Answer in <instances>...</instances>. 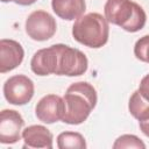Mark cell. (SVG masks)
<instances>
[{
  "mask_svg": "<svg viewBox=\"0 0 149 149\" xmlns=\"http://www.w3.org/2000/svg\"><path fill=\"white\" fill-rule=\"evenodd\" d=\"M104 13L108 23L119 26L128 33L141 30L147 22L144 9L132 0H107Z\"/></svg>",
  "mask_w": 149,
  "mask_h": 149,
  "instance_id": "cell-2",
  "label": "cell"
},
{
  "mask_svg": "<svg viewBox=\"0 0 149 149\" xmlns=\"http://www.w3.org/2000/svg\"><path fill=\"white\" fill-rule=\"evenodd\" d=\"M65 101L56 94H47L35 106V115L43 123L51 125L63 120L65 114Z\"/></svg>",
  "mask_w": 149,
  "mask_h": 149,
  "instance_id": "cell-7",
  "label": "cell"
},
{
  "mask_svg": "<svg viewBox=\"0 0 149 149\" xmlns=\"http://www.w3.org/2000/svg\"><path fill=\"white\" fill-rule=\"evenodd\" d=\"M2 2H15L16 5L20 6H30L33 3H35L37 0H1Z\"/></svg>",
  "mask_w": 149,
  "mask_h": 149,
  "instance_id": "cell-19",
  "label": "cell"
},
{
  "mask_svg": "<svg viewBox=\"0 0 149 149\" xmlns=\"http://www.w3.org/2000/svg\"><path fill=\"white\" fill-rule=\"evenodd\" d=\"M65 101V114L63 122L68 125L83 123L93 108L97 106V91L87 81H77L71 84L63 97Z\"/></svg>",
  "mask_w": 149,
  "mask_h": 149,
  "instance_id": "cell-1",
  "label": "cell"
},
{
  "mask_svg": "<svg viewBox=\"0 0 149 149\" xmlns=\"http://www.w3.org/2000/svg\"><path fill=\"white\" fill-rule=\"evenodd\" d=\"M24 28L27 35L31 40L43 42L50 40L55 35L57 23L51 14L45 10L37 9L28 15Z\"/></svg>",
  "mask_w": 149,
  "mask_h": 149,
  "instance_id": "cell-5",
  "label": "cell"
},
{
  "mask_svg": "<svg viewBox=\"0 0 149 149\" xmlns=\"http://www.w3.org/2000/svg\"><path fill=\"white\" fill-rule=\"evenodd\" d=\"M56 49V71L57 76L77 77L87 71L88 61L79 49L71 48L66 44H54Z\"/></svg>",
  "mask_w": 149,
  "mask_h": 149,
  "instance_id": "cell-4",
  "label": "cell"
},
{
  "mask_svg": "<svg viewBox=\"0 0 149 149\" xmlns=\"http://www.w3.org/2000/svg\"><path fill=\"white\" fill-rule=\"evenodd\" d=\"M51 7L58 17L72 21L84 15L86 2L85 0H51Z\"/></svg>",
  "mask_w": 149,
  "mask_h": 149,
  "instance_id": "cell-12",
  "label": "cell"
},
{
  "mask_svg": "<svg viewBox=\"0 0 149 149\" xmlns=\"http://www.w3.org/2000/svg\"><path fill=\"white\" fill-rule=\"evenodd\" d=\"M24 120L14 109H2L0 113V142L2 144L16 143L22 137Z\"/></svg>",
  "mask_w": 149,
  "mask_h": 149,
  "instance_id": "cell-8",
  "label": "cell"
},
{
  "mask_svg": "<svg viewBox=\"0 0 149 149\" xmlns=\"http://www.w3.org/2000/svg\"><path fill=\"white\" fill-rule=\"evenodd\" d=\"M30 69L37 76L55 74L56 71V49L55 45L37 50L30 61Z\"/></svg>",
  "mask_w": 149,
  "mask_h": 149,
  "instance_id": "cell-10",
  "label": "cell"
},
{
  "mask_svg": "<svg viewBox=\"0 0 149 149\" xmlns=\"http://www.w3.org/2000/svg\"><path fill=\"white\" fill-rule=\"evenodd\" d=\"M72 36L80 44L98 49L104 47L109 36V26L99 13H87L78 17L72 26Z\"/></svg>",
  "mask_w": 149,
  "mask_h": 149,
  "instance_id": "cell-3",
  "label": "cell"
},
{
  "mask_svg": "<svg viewBox=\"0 0 149 149\" xmlns=\"http://www.w3.org/2000/svg\"><path fill=\"white\" fill-rule=\"evenodd\" d=\"M57 147L59 149H85V137L77 132H63L57 136Z\"/></svg>",
  "mask_w": 149,
  "mask_h": 149,
  "instance_id": "cell-14",
  "label": "cell"
},
{
  "mask_svg": "<svg viewBox=\"0 0 149 149\" xmlns=\"http://www.w3.org/2000/svg\"><path fill=\"white\" fill-rule=\"evenodd\" d=\"M24 58L22 45L14 40L2 38L0 41V72L6 73L17 68Z\"/></svg>",
  "mask_w": 149,
  "mask_h": 149,
  "instance_id": "cell-9",
  "label": "cell"
},
{
  "mask_svg": "<svg viewBox=\"0 0 149 149\" xmlns=\"http://www.w3.org/2000/svg\"><path fill=\"white\" fill-rule=\"evenodd\" d=\"M128 109L130 114L139 121H143L149 118V101L142 98L139 90L134 91L129 98Z\"/></svg>",
  "mask_w": 149,
  "mask_h": 149,
  "instance_id": "cell-13",
  "label": "cell"
},
{
  "mask_svg": "<svg viewBox=\"0 0 149 149\" xmlns=\"http://www.w3.org/2000/svg\"><path fill=\"white\" fill-rule=\"evenodd\" d=\"M22 140L24 141L23 148L51 149L54 136L47 127L41 125H31L22 130Z\"/></svg>",
  "mask_w": 149,
  "mask_h": 149,
  "instance_id": "cell-11",
  "label": "cell"
},
{
  "mask_svg": "<svg viewBox=\"0 0 149 149\" xmlns=\"http://www.w3.org/2000/svg\"><path fill=\"white\" fill-rule=\"evenodd\" d=\"M5 99L15 106H23L28 104L35 92L34 81L24 74H15L9 77L3 84Z\"/></svg>",
  "mask_w": 149,
  "mask_h": 149,
  "instance_id": "cell-6",
  "label": "cell"
},
{
  "mask_svg": "<svg viewBox=\"0 0 149 149\" xmlns=\"http://www.w3.org/2000/svg\"><path fill=\"white\" fill-rule=\"evenodd\" d=\"M134 55L139 61L149 63V35H144L135 42Z\"/></svg>",
  "mask_w": 149,
  "mask_h": 149,
  "instance_id": "cell-16",
  "label": "cell"
},
{
  "mask_svg": "<svg viewBox=\"0 0 149 149\" xmlns=\"http://www.w3.org/2000/svg\"><path fill=\"white\" fill-rule=\"evenodd\" d=\"M114 149H122V148H137V149H144L146 144L135 135L132 134H125L119 136L114 144H113Z\"/></svg>",
  "mask_w": 149,
  "mask_h": 149,
  "instance_id": "cell-15",
  "label": "cell"
},
{
  "mask_svg": "<svg viewBox=\"0 0 149 149\" xmlns=\"http://www.w3.org/2000/svg\"><path fill=\"white\" fill-rule=\"evenodd\" d=\"M139 127L141 129V132L147 136L149 137V118L143 120V121H139Z\"/></svg>",
  "mask_w": 149,
  "mask_h": 149,
  "instance_id": "cell-18",
  "label": "cell"
},
{
  "mask_svg": "<svg viewBox=\"0 0 149 149\" xmlns=\"http://www.w3.org/2000/svg\"><path fill=\"white\" fill-rule=\"evenodd\" d=\"M137 90H139L140 94L142 95V98L146 99L147 101H149V73L146 74V76L141 79Z\"/></svg>",
  "mask_w": 149,
  "mask_h": 149,
  "instance_id": "cell-17",
  "label": "cell"
}]
</instances>
